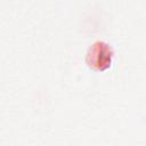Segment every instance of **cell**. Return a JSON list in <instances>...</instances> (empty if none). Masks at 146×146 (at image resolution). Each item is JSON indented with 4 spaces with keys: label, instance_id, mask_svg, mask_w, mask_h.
<instances>
[{
    "label": "cell",
    "instance_id": "obj_1",
    "mask_svg": "<svg viewBox=\"0 0 146 146\" xmlns=\"http://www.w3.org/2000/svg\"><path fill=\"white\" fill-rule=\"evenodd\" d=\"M114 50L105 41H95L87 50L86 63L92 71L104 72L112 66Z\"/></svg>",
    "mask_w": 146,
    "mask_h": 146
}]
</instances>
